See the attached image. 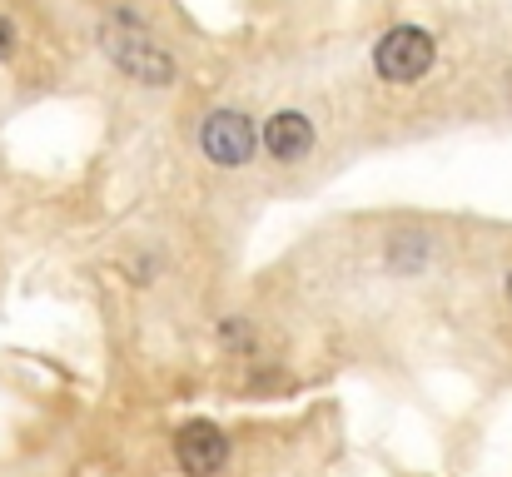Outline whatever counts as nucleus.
I'll use <instances>...</instances> for the list:
<instances>
[{
  "mask_svg": "<svg viewBox=\"0 0 512 477\" xmlns=\"http://www.w3.org/2000/svg\"><path fill=\"white\" fill-rule=\"evenodd\" d=\"M100 45H105V55L130 75V80H140V85H174V75H179V65H174V55L135 20V15H110L105 25H100Z\"/></svg>",
  "mask_w": 512,
  "mask_h": 477,
  "instance_id": "obj_1",
  "label": "nucleus"
},
{
  "mask_svg": "<svg viewBox=\"0 0 512 477\" xmlns=\"http://www.w3.org/2000/svg\"><path fill=\"white\" fill-rule=\"evenodd\" d=\"M433 60H438V45H433V35H428L423 25H393V30L378 40V50H373V70H378L388 85H413V80H423V75L433 70Z\"/></svg>",
  "mask_w": 512,
  "mask_h": 477,
  "instance_id": "obj_2",
  "label": "nucleus"
},
{
  "mask_svg": "<svg viewBox=\"0 0 512 477\" xmlns=\"http://www.w3.org/2000/svg\"><path fill=\"white\" fill-rule=\"evenodd\" d=\"M259 145H264V135L254 130V120H249L244 110H214V115H204V125H199V150H204L209 164H219V169L249 164Z\"/></svg>",
  "mask_w": 512,
  "mask_h": 477,
  "instance_id": "obj_3",
  "label": "nucleus"
},
{
  "mask_svg": "<svg viewBox=\"0 0 512 477\" xmlns=\"http://www.w3.org/2000/svg\"><path fill=\"white\" fill-rule=\"evenodd\" d=\"M174 463L184 468V477H219L229 463V438L214 423H184L174 438Z\"/></svg>",
  "mask_w": 512,
  "mask_h": 477,
  "instance_id": "obj_4",
  "label": "nucleus"
},
{
  "mask_svg": "<svg viewBox=\"0 0 512 477\" xmlns=\"http://www.w3.org/2000/svg\"><path fill=\"white\" fill-rule=\"evenodd\" d=\"M264 150L274 159H284V164L304 159L314 150V125H309V115H299V110L269 115V120H264Z\"/></svg>",
  "mask_w": 512,
  "mask_h": 477,
  "instance_id": "obj_5",
  "label": "nucleus"
},
{
  "mask_svg": "<svg viewBox=\"0 0 512 477\" xmlns=\"http://www.w3.org/2000/svg\"><path fill=\"white\" fill-rule=\"evenodd\" d=\"M10 50H15V25L0 15V60H10Z\"/></svg>",
  "mask_w": 512,
  "mask_h": 477,
  "instance_id": "obj_6",
  "label": "nucleus"
},
{
  "mask_svg": "<svg viewBox=\"0 0 512 477\" xmlns=\"http://www.w3.org/2000/svg\"><path fill=\"white\" fill-rule=\"evenodd\" d=\"M508 304H512V274H508Z\"/></svg>",
  "mask_w": 512,
  "mask_h": 477,
  "instance_id": "obj_7",
  "label": "nucleus"
}]
</instances>
